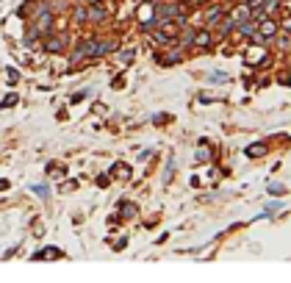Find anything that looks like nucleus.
<instances>
[{
  "instance_id": "20e7f679",
  "label": "nucleus",
  "mask_w": 291,
  "mask_h": 283,
  "mask_svg": "<svg viewBox=\"0 0 291 283\" xmlns=\"http://www.w3.org/2000/svg\"><path fill=\"white\" fill-rule=\"evenodd\" d=\"M247 61H249V64H264V61H266V50L261 47V42H258V47H255V50H252V47L247 50Z\"/></svg>"
},
{
  "instance_id": "6e6552de",
  "label": "nucleus",
  "mask_w": 291,
  "mask_h": 283,
  "mask_svg": "<svg viewBox=\"0 0 291 283\" xmlns=\"http://www.w3.org/2000/svg\"><path fill=\"white\" fill-rule=\"evenodd\" d=\"M194 47H211V31H194Z\"/></svg>"
},
{
  "instance_id": "2eb2a0df",
  "label": "nucleus",
  "mask_w": 291,
  "mask_h": 283,
  "mask_svg": "<svg viewBox=\"0 0 291 283\" xmlns=\"http://www.w3.org/2000/svg\"><path fill=\"white\" fill-rule=\"evenodd\" d=\"M122 214H125V217H136V205H133V203H125V205H122Z\"/></svg>"
},
{
  "instance_id": "4be33fe9",
  "label": "nucleus",
  "mask_w": 291,
  "mask_h": 283,
  "mask_svg": "<svg viewBox=\"0 0 291 283\" xmlns=\"http://www.w3.org/2000/svg\"><path fill=\"white\" fill-rule=\"evenodd\" d=\"M211 158V150H197V161H208Z\"/></svg>"
},
{
  "instance_id": "dca6fc26",
  "label": "nucleus",
  "mask_w": 291,
  "mask_h": 283,
  "mask_svg": "<svg viewBox=\"0 0 291 283\" xmlns=\"http://www.w3.org/2000/svg\"><path fill=\"white\" fill-rule=\"evenodd\" d=\"M283 205L277 203V200H272V203H266V214H275V211H280Z\"/></svg>"
},
{
  "instance_id": "4468645a",
  "label": "nucleus",
  "mask_w": 291,
  "mask_h": 283,
  "mask_svg": "<svg viewBox=\"0 0 291 283\" xmlns=\"http://www.w3.org/2000/svg\"><path fill=\"white\" fill-rule=\"evenodd\" d=\"M114 175H122V178H128V167L125 164H114V169H111Z\"/></svg>"
},
{
  "instance_id": "ddd939ff",
  "label": "nucleus",
  "mask_w": 291,
  "mask_h": 283,
  "mask_svg": "<svg viewBox=\"0 0 291 283\" xmlns=\"http://www.w3.org/2000/svg\"><path fill=\"white\" fill-rule=\"evenodd\" d=\"M75 20L86 22V6H78V9H75Z\"/></svg>"
},
{
  "instance_id": "5701e85b",
  "label": "nucleus",
  "mask_w": 291,
  "mask_h": 283,
  "mask_svg": "<svg viewBox=\"0 0 291 283\" xmlns=\"http://www.w3.org/2000/svg\"><path fill=\"white\" fill-rule=\"evenodd\" d=\"M31 189L39 194V197H47V186H42V184H39V186H31Z\"/></svg>"
},
{
  "instance_id": "f257e3e1",
  "label": "nucleus",
  "mask_w": 291,
  "mask_h": 283,
  "mask_svg": "<svg viewBox=\"0 0 291 283\" xmlns=\"http://www.w3.org/2000/svg\"><path fill=\"white\" fill-rule=\"evenodd\" d=\"M255 33H258V37L266 42L269 37H275V33H277V22H275V20H269V17H264V20H261V28H258Z\"/></svg>"
},
{
  "instance_id": "f8f14e48",
  "label": "nucleus",
  "mask_w": 291,
  "mask_h": 283,
  "mask_svg": "<svg viewBox=\"0 0 291 283\" xmlns=\"http://www.w3.org/2000/svg\"><path fill=\"white\" fill-rule=\"evenodd\" d=\"M47 50H50V53H61L64 50V42H61V39H47Z\"/></svg>"
},
{
  "instance_id": "412c9836",
  "label": "nucleus",
  "mask_w": 291,
  "mask_h": 283,
  "mask_svg": "<svg viewBox=\"0 0 291 283\" xmlns=\"http://www.w3.org/2000/svg\"><path fill=\"white\" fill-rule=\"evenodd\" d=\"M208 81H228V75H225V73H211V75H208Z\"/></svg>"
},
{
  "instance_id": "a211bd4d",
  "label": "nucleus",
  "mask_w": 291,
  "mask_h": 283,
  "mask_svg": "<svg viewBox=\"0 0 291 283\" xmlns=\"http://www.w3.org/2000/svg\"><path fill=\"white\" fill-rule=\"evenodd\" d=\"M130 58H133V50H122L120 53V61L122 64H130Z\"/></svg>"
},
{
  "instance_id": "9d476101",
  "label": "nucleus",
  "mask_w": 291,
  "mask_h": 283,
  "mask_svg": "<svg viewBox=\"0 0 291 283\" xmlns=\"http://www.w3.org/2000/svg\"><path fill=\"white\" fill-rule=\"evenodd\" d=\"M247 156H255V158L266 156V145H249L247 147Z\"/></svg>"
},
{
  "instance_id": "7ed1b4c3",
  "label": "nucleus",
  "mask_w": 291,
  "mask_h": 283,
  "mask_svg": "<svg viewBox=\"0 0 291 283\" xmlns=\"http://www.w3.org/2000/svg\"><path fill=\"white\" fill-rule=\"evenodd\" d=\"M249 9H252V6H247V3L236 6V9L230 11V20H233L236 25H239V22H244V20H249Z\"/></svg>"
},
{
  "instance_id": "6ab92c4d",
  "label": "nucleus",
  "mask_w": 291,
  "mask_h": 283,
  "mask_svg": "<svg viewBox=\"0 0 291 283\" xmlns=\"http://www.w3.org/2000/svg\"><path fill=\"white\" fill-rule=\"evenodd\" d=\"M0 105H3V109H9V105H17V94H9V97H6Z\"/></svg>"
},
{
  "instance_id": "f03ea898",
  "label": "nucleus",
  "mask_w": 291,
  "mask_h": 283,
  "mask_svg": "<svg viewBox=\"0 0 291 283\" xmlns=\"http://www.w3.org/2000/svg\"><path fill=\"white\" fill-rule=\"evenodd\" d=\"M105 9L103 6H97V3H89V9H86V20H92V22H103L105 20Z\"/></svg>"
},
{
  "instance_id": "9b49d317",
  "label": "nucleus",
  "mask_w": 291,
  "mask_h": 283,
  "mask_svg": "<svg viewBox=\"0 0 291 283\" xmlns=\"http://www.w3.org/2000/svg\"><path fill=\"white\" fill-rule=\"evenodd\" d=\"M153 42H158V45H172V37H169V33H164V31H156V33H153Z\"/></svg>"
},
{
  "instance_id": "39448f33",
  "label": "nucleus",
  "mask_w": 291,
  "mask_h": 283,
  "mask_svg": "<svg viewBox=\"0 0 291 283\" xmlns=\"http://www.w3.org/2000/svg\"><path fill=\"white\" fill-rule=\"evenodd\" d=\"M50 25H53V14L47 9H42L39 11V22H37V31L45 33V31H50Z\"/></svg>"
},
{
  "instance_id": "f3484780",
  "label": "nucleus",
  "mask_w": 291,
  "mask_h": 283,
  "mask_svg": "<svg viewBox=\"0 0 291 283\" xmlns=\"http://www.w3.org/2000/svg\"><path fill=\"white\" fill-rule=\"evenodd\" d=\"M283 192H286L283 184H269V194H283Z\"/></svg>"
},
{
  "instance_id": "423d86ee",
  "label": "nucleus",
  "mask_w": 291,
  "mask_h": 283,
  "mask_svg": "<svg viewBox=\"0 0 291 283\" xmlns=\"http://www.w3.org/2000/svg\"><path fill=\"white\" fill-rule=\"evenodd\" d=\"M219 20H222V9H219V6H211V9L205 11V25H208V28H213Z\"/></svg>"
},
{
  "instance_id": "393cba45",
  "label": "nucleus",
  "mask_w": 291,
  "mask_h": 283,
  "mask_svg": "<svg viewBox=\"0 0 291 283\" xmlns=\"http://www.w3.org/2000/svg\"><path fill=\"white\" fill-rule=\"evenodd\" d=\"M86 3H97V0H86Z\"/></svg>"
},
{
  "instance_id": "b1692460",
  "label": "nucleus",
  "mask_w": 291,
  "mask_h": 283,
  "mask_svg": "<svg viewBox=\"0 0 291 283\" xmlns=\"http://www.w3.org/2000/svg\"><path fill=\"white\" fill-rule=\"evenodd\" d=\"M244 3H247V6H258L261 0H244Z\"/></svg>"
},
{
  "instance_id": "1a4fd4ad",
  "label": "nucleus",
  "mask_w": 291,
  "mask_h": 283,
  "mask_svg": "<svg viewBox=\"0 0 291 283\" xmlns=\"http://www.w3.org/2000/svg\"><path fill=\"white\" fill-rule=\"evenodd\" d=\"M42 258H61V250H56V247H45L42 253L33 256V261H42Z\"/></svg>"
},
{
  "instance_id": "aec40b11",
  "label": "nucleus",
  "mask_w": 291,
  "mask_h": 283,
  "mask_svg": "<svg viewBox=\"0 0 291 283\" xmlns=\"http://www.w3.org/2000/svg\"><path fill=\"white\" fill-rule=\"evenodd\" d=\"M6 75H9L11 84H17V81H20V73H17V69H6Z\"/></svg>"
},
{
  "instance_id": "0eeeda50",
  "label": "nucleus",
  "mask_w": 291,
  "mask_h": 283,
  "mask_svg": "<svg viewBox=\"0 0 291 283\" xmlns=\"http://www.w3.org/2000/svg\"><path fill=\"white\" fill-rule=\"evenodd\" d=\"M183 58V47H175V50H166L161 56V64H177Z\"/></svg>"
}]
</instances>
